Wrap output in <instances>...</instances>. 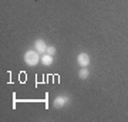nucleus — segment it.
Wrapping results in <instances>:
<instances>
[{"instance_id":"obj_7","label":"nucleus","mask_w":128,"mask_h":122,"mask_svg":"<svg viewBox=\"0 0 128 122\" xmlns=\"http://www.w3.org/2000/svg\"><path fill=\"white\" fill-rule=\"evenodd\" d=\"M56 53H57V48H56L54 45H48V47H47V54L56 55Z\"/></svg>"},{"instance_id":"obj_2","label":"nucleus","mask_w":128,"mask_h":122,"mask_svg":"<svg viewBox=\"0 0 128 122\" xmlns=\"http://www.w3.org/2000/svg\"><path fill=\"white\" fill-rule=\"evenodd\" d=\"M70 102H71V98H70V97H67V95H58V97H56L54 101H53V107H54L56 109H61L67 104H70Z\"/></svg>"},{"instance_id":"obj_1","label":"nucleus","mask_w":128,"mask_h":122,"mask_svg":"<svg viewBox=\"0 0 128 122\" xmlns=\"http://www.w3.org/2000/svg\"><path fill=\"white\" fill-rule=\"evenodd\" d=\"M40 58H41V54L38 51H36L34 48L33 50H27L24 53V63L28 67H36L37 64L40 63Z\"/></svg>"},{"instance_id":"obj_4","label":"nucleus","mask_w":128,"mask_h":122,"mask_svg":"<svg viewBox=\"0 0 128 122\" xmlns=\"http://www.w3.org/2000/svg\"><path fill=\"white\" fill-rule=\"evenodd\" d=\"M91 63V58H90V55L87 53H80L77 55V64L80 67H88Z\"/></svg>"},{"instance_id":"obj_6","label":"nucleus","mask_w":128,"mask_h":122,"mask_svg":"<svg viewBox=\"0 0 128 122\" xmlns=\"http://www.w3.org/2000/svg\"><path fill=\"white\" fill-rule=\"evenodd\" d=\"M78 77H80V80H87L88 77H90V71H88L87 67H81L80 68V71H78Z\"/></svg>"},{"instance_id":"obj_5","label":"nucleus","mask_w":128,"mask_h":122,"mask_svg":"<svg viewBox=\"0 0 128 122\" xmlns=\"http://www.w3.org/2000/svg\"><path fill=\"white\" fill-rule=\"evenodd\" d=\"M40 63L46 67H50L51 64L54 63V55H50V54H41V58H40Z\"/></svg>"},{"instance_id":"obj_3","label":"nucleus","mask_w":128,"mask_h":122,"mask_svg":"<svg viewBox=\"0 0 128 122\" xmlns=\"http://www.w3.org/2000/svg\"><path fill=\"white\" fill-rule=\"evenodd\" d=\"M33 45H34V50L38 51L40 54H46L47 53V47H48V45H47V43L43 40V38H37V40H34V44Z\"/></svg>"}]
</instances>
